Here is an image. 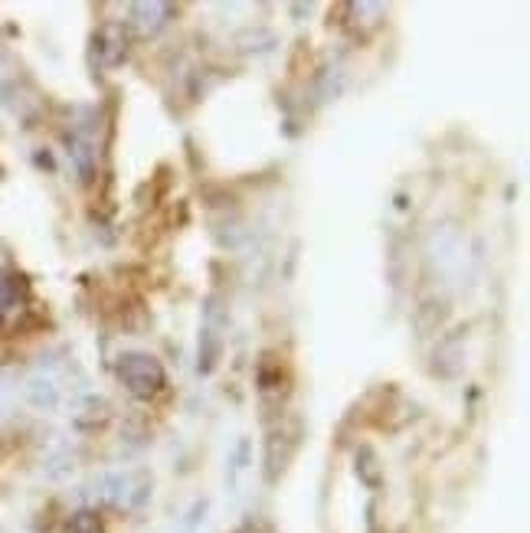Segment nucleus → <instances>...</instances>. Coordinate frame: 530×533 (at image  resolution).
<instances>
[{
	"mask_svg": "<svg viewBox=\"0 0 530 533\" xmlns=\"http://www.w3.org/2000/svg\"><path fill=\"white\" fill-rule=\"evenodd\" d=\"M118 373L131 393L138 396H154L164 386V370L144 354H128L122 363H118Z\"/></svg>",
	"mask_w": 530,
	"mask_h": 533,
	"instance_id": "1",
	"label": "nucleus"
},
{
	"mask_svg": "<svg viewBox=\"0 0 530 533\" xmlns=\"http://www.w3.org/2000/svg\"><path fill=\"white\" fill-rule=\"evenodd\" d=\"M14 305H17V285H14V278L0 275V314H7Z\"/></svg>",
	"mask_w": 530,
	"mask_h": 533,
	"instance_id": "2",
	"label": "nucleus"
}]
</instances>
